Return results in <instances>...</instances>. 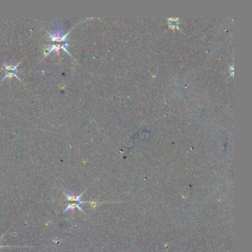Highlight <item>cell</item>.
<instances>
[{"mask_svg":"<svg viewBox=\"0 0 252 252\" xmlns=\"http://www.w3.org/2000/svg\"><path fill=\"white\" fill-rule=\"evenodd\" d=\"M3 236H2L1 237H0V240H1V239H2V237ZM3 247H7V246H2V245H0V248H3Z\"/></svg>","mask_w":252,"mask_h":252,"instance_id":"5","label":"cell"},{"mask_svg":"<svg viewBox=\"0 0 252 252\" xmlns=\"http://www.w3.org/2000/svg\"><path fill=\"white\" fill-rule=\"evenodd\" d=\"M75 208H78V209H79V210H80L81 212H83V213H84V211L82 210V208L80 207V204H79V203H69L68 206H67V207L65 210H64V213H65V212H67V211H69V210H71V211H73V212H74V209H75Z\"/></svg>","mask_w":252,"mask_h":252,"instance_id":"4","label":"cell"},{"mask_svg":"<svg viewBox=\"0 0 252 252\" xmlns=\"http://www.w3.org/2000/svg\"><path fill=\"white\" fill-rule=\"evenodd\" d=\"M64 194L66 196L67 198V200L68 202H70V203H77L81 204V203H89V202H87V201H82V200H81L80 198L82 196V194H84V192H82L81 194H79V195H75V194H69L67 193H66V192H64Z\"/></svg>","mask_w":252,"mask_h":252,"instance_id":"3","label":"cell"},{"mask_svg":"<svg viewBox=\"0 0 252 252\" xmlns=\"http://www.w3.org/2000/svg\"><path fill=\"white\" fill-rule=\"evenodd\" d=\"M20 62H21V61H20ZM20 62L17 63L16 65H4V67H5V70H6V75H5V77H4L3 79H2V80H4V79H6V78H11V77H13V76H15L16 79H19V80L21 81V80H20L19 78L18 77L17 75L16 74V73L19 72V71L16 70V68H17V67L19 65Z\"/></svg>","mask_w":252,"mask_h":252,"instance_id":"2","label":"cell"},{"mask_svg":"<svg viewBox=\"0 0 252 252\" xmlns=\"http://www.w3.org/2000/svg\"><path fill=\"white\" fill-rule=\"evenodd\" d=\"M47 34L49 35L50 38L51 39V44H66L68 42L66 41V38L70 32L67 33H64L63 32L58 30L53 33H50V32L45 30Z\"/></svg>","mask_w":252,"mask_h":252,"instance_id":"1","label":"cell"}]
</instances>
